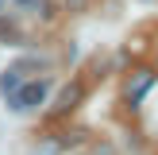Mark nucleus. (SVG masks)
Here are the masks:
<instances>
[{
	"label": "nucleus",
	"mask_w": 158,
	"mask_h": 155,
	"mask_svg": "<svg viewBox=\"0 0 158 155\" xmlns=\"http://www.w3.org/2000/svg\"><path fill=\"white\" fill-rule=\"evenodd\" d=\"M81 85H66V89H62V97H58V105H54V108H58V113H69V108H77V101H81Z\"/></svg>",
	"instance_id": "f03ea898"
},
{
	"label": "nucleus",
	"mask_w": 158,
	"mask_h": 155,
	"mask_svg": "<svg viewBox=\"0 0 158 155\" xmlns=\"http://www.w3.org/2000/svg\"><path fill=\"white\" fill-rule=\"evenodd\" d=\"M151 82H154V74H139V82H135V85H127V101H131V105H135V101L143 97L147 89H151Z\"/></svg>",
	"instance_id": "7ed1b4c3"
},
{
	"label": "nucleus",
	"mask_w": 158,
	"mask_h": 155,
	"mask_svg": "<svg viewBox=\"0 0 158 155\" xmlns=\"http://www.w3.org/2000/svg\"><path fill=\"white\" fill-rule=\"evenodd\" d=\"M43 101H46V82L19 85V89L12 93V108H19V113H27V108H39Z\"/></svg>",
	"instance_id": "f257e3e1"
},
{
	"label": "nucleus",
	"mask_w": 158,
	"mask_h": 155,
	"mask_svg": "<svg viewBox=\"0 0 158 155\" xmlns=\"http://www.w3.org/2000/svg\"><path fill=\"white\" fill-rule=\"evenodd\" d=\"M0 39H15V43H19V31H15V23L0 20Z\"/></svg>",
	"instance_id": "39448f33"
},
{
	"label": "nucleus",
	"mask_w": 158,
	"mask_h": 155,
	"mask_svg": "<svg viewBox=\"0 0 158 155\" xmlns=\"http://www.w3.org/2000/svg\"><path fill=\"white\" fill-rule=\"evenodd\" d=\"M12 4L19 8V12H35V4H39V0H12Z\"/></svg>",
	"instance_id": "423d86ee"
},
{
	"label": "nucleus",
	"mask_w": 158,
	"mask_h": 155,
	"mask_svg": "<svg viewBox=\"0 0 158 155\" xmlns=\"http://www.w3.org/2000/svg\"><path fill=\"white\" fill-rule=\"evenodd\" d=\"M0 89H4V93H8V97H12V93H15V89H19V70H8V74H4V78H0Z\"/></svg>",
	"instance_id": "20e7f679"
},
{
	"label": "nucleus",
	"mask_w": 158,
	"mask_h": 155,
	"mask_svg": "<svg viewBox=\"0 0 158 155\" xmlns=\"http://www.w3.org/2000/svg\"><path fill=\"white\" fill-rule=\"evenodd\" d=\"M66 4H69V8H81V4H85V0H66Z\"/></svg>",
	"instance_id": "0eeeda50"
}]
</instances>
